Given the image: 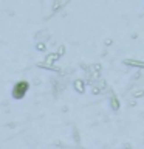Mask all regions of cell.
Wrapping results in <instances>:
<instances>
[{"label": "cell", "mask_w": 144, "mask_h": 149, "mask_svg": "<svg viewBox=\"0 0 144 149\" xmlns=\"http://www.w3.org/2000/svg\"><path fill=\"white\" fill-rule=\"evenodd\" d=\"M26 92H28V82L26 81H19L16 86L12 87V96L16 98V100L23 98Z\"/></svg>", "instance_id": "6da1fadb"}]
</instances>
